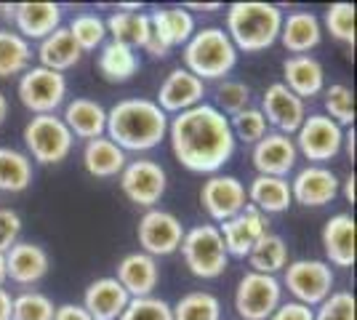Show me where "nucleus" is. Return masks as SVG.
Returning <instances> with one entry per match:
<instances>
[{"instance_id": "obj_1", "label": "nucleus", "mask_w": 357, "mask_h": 320, "mask_svg": "<svg viewBox=\"0 0 357 320\" xmlns=\"http://www.w3.org/2000/svg\"><path fill=\"white\" fill-rule=\"evenodd\" d=\"M171 153L192 174H219L235 155L238 142L232 137L229 118L208 102L178 112L168 121Z\"/></svg>"}, {"instance_id": "obj_2", "label": "nucleus", "mask_w": 357, "mask_h": 320, "mask_svg": "<svg viewBox=\"0 0 357 320\" xmlns=\"http://www.w3.org/2000/svg\"><path fill=\"white\" fill-rule=\"evenodd\" d=\"M107 139H112L123 153L155 150L168 134V115L155 99H120L107 109Z\"/></svg>"}, {"instance_id": "obj_3", "label": "nucleus", "mask_w": 357, "mask_h": 320, "mask_svg": "<svg viewBox=\"0 0 357 320\" xmlns=\"http://www.w3.org/2000/svg\"><path fill=\"white\" fill-rule=\"evenodd\" d=\"M283 27V11L272 3L245 0L232 3L227 8V35L238 51L259 54L278 43V35Z\"/></svg>"}, {"instance_id": "obj_4", "label": "nucleus", "mask_w": 357, "mask_h": 320, "mask_svg": "<svg viewBox=\"0 0 357 320\" xmlns=\"http://www.w3.org/2000/svg\"><path fill=\"white\" fill-rule=\"evenodd\" d=\"M238 64V48L224 27H203L184 43V70L206 80H227Z\"/></svg>"}, {"instance_id": "obj_5", "label": "nucleus", "mask_w": 357, "mask_h": 320, "mask_svg": "<svg viewBox=\"0 0 357 320\" xmlns=\"http://www.w3.org/2000/svg\"><path fill=\"white\" fill-rule=\"evenodd\" d=\"M187 270L200 280H216L229 267V254L224 248L222 232L216 224H197L184 229V241L178 245Z\"/></svg>"}, {"instance_id": "obj_6", "label": "nucleus", "mask_w": 357, "mask_h": 320, "mask_svg": "<svg viewBox=\"0 0 357 320\" xmlns=\"http://www.w3.org/2000/svg\"><path fill=\"white\" fill-rule=\"evenodd\" d=\"M22 137H24L27 158L40 166L64 163L75 147V137L59 115H32Z\"/></svg>"}, {"instance_id": "obj_7", "label": "nucleus", "mask_w": 357, "mask_h": 320, "mask_svg": "<svg viewBox=\"0 0 357 320\" xmlns=\"http://www.w3.org/2000/svg\"><path fill=\"white\" fill-rule=\"evenodd\" d=\"M280 286L288 289L294 302L314 310L323 299H328L333 294L336 275H333V267L323 259H296L288 261Z\"/></svg>"}, {"instance_id": "obj_8", "label": "nucleus", "mask_w": 357, "mask_h": 320, "mask_svg": "<svg viewBox=\"0 0 357 320\" xmlns=\"http://www.w3.org/2000/svg\"><path fill=\"white\" fill-rule=\"evenodd\" d=\"M294 144H296V153L304 155L312 166H326L328 160L342 155L344 128L323 112H314V115H307L298 125V131L294 134Z\"/></svg>"}, {"instance_id": "obj_9", "label": "nucleus", "mask_w": 357, "mask_h": 320, "mask_svg": "<svg viewBox=\"0 0 357 320\" xmlns=\"http://www.w3.org/2000/svg\"><path fill=\"white\" fill-rule=\"evenodd\" d=\"M16 93L32 115H56V109L67 99V77L38 64L30 67L24 75H19Z\"/></svg>"}, {"instance_id": "obj_10", "label": "nucleus", "mask_w": 357, "mask_h": 320, "mask_svg": "<svg viewBox=\"0 0 357 320\" xmlns=\"http://www.w3.org/2000/svg\"><path fill=\"white\" fill-rule=\"evenodd\" d=\"M283 305V286L275 275L248 273L235 289V312L240 320H269V315Z\"/></svg>"}, {"instance_id": "obj_11", "label": "nucleus", "mask_w": 357, "mask_h": 320, "mask_svg": "<svg viewBox=\"0 0 357 320\" xmlns=\"http://www.w3.org/2000/svg\"><path fill=\"white\" fill-rule=\"evenodd\" d=\"M136 238H139V248L152 259L171 257L184 241V224L176 213L165 211V208H147L139 219Z\"/></svg>"}, {"instance_id": "obj_12", "label": "nucleus", "mask_w": 357, "mask_h": 320, "mask_svg": "<svg viewBox=\"0 0 357 320\" xmlns=\"http://www.w3.org/2000/svg\"><path fill=\"white\" fill-rule=\"evenodd\" d=\"M149 16V40L144 51L163 59L168 51L184 46L195 35V16L187 8H155Z\"/></svg>"}, {"instance_id": "obj_13", "label": "nucleus", "mask_w": 357, "mask_h": 320, "mask_svg": "<svg viewBox=\"0 0 357 320\" xmlns=\"http://www.w3.org/2000/svg\"><path fill=\"white\" fill-rule=\"evenodd\" d=\"M120 190L123 195L142 206V208H155L168 187V174L160 163L155 160H131L120 171Z\"/></svg>"}, {"instance_id": "obj_14", "label": "nucleus", "mask_w": 357, "mask_h": 320, "mask_svg": "<svg viewBox=\"0 0 357 320\" xmlns=\"http://www.w3.org/2000/svg\"><path fill=\"white\" fill-rule=\"evenodd\" d=\"M200 206L211 216V222L222 224V222L232 219L235 213H240L248 206L245 184L240 182L238 176H229V174H213L203 182Z\"/></svg>"}, {"instance_id": "obj_15", "label": "nucleus", "mask_w": 357, "mask_h": 320, "mask_svg": "<svg viewBox=\"0 0 357 320\" xmlns=\"http://www.w3.org/2000/svg\"><path fill=\"white\" fill-rule=\"evenodd\" d=\"M339 176L328 166H304L291 179V198L304 208H323L339 198Z\"/></svg>"}, {"instance_id": "obj_16", "label": "nucleus", "mask_w": 357, "mask_h": 320, "mask_svg": "<svg viewBox=\"0 0 357 320\" xmlns=\"http://www.w3.org/2000/svg\"><path fill=\"white\" fill-rule=\"evenodd\" d=\"M261 115L267 121L269 128H275L278 134L294 137L298 125L307 118V102H301L296 93H291L283 83H272L264 96H261Z\"/></svg>"}, {"instance_id": "obj_17", "label": "nucleus", "mask_w": 357, "mask_h": 320, "mask_svg": "<svg viewBox=\"0 0 357 320\" xmlns=\"http://www.w3.org/2000/svg\"><path fill=\"white\" fill-rule=\"evenodd\" d=\"M222 232L224 248L229 257L235 259H245L251 254V248L259 243L261 235L269 232V222L264 213H259L253 206H245L240 213H235L232 219H227L222 224H216Z\"/></svg>"}, {"instance_id": "obj_18", "label": "nucleus", "mask_w": 357, "mask_h": 320, "mask_svg": "<svg viewBox=\"0 0 357 320\" xmlns=\"http://www.w3.org/2000/svg\"><path fill=\"white\" fill-rule=\"evenodd\" d=\"M203 99H206V83L200 77H195L190 70L174 67L160 83L155 102L165 115H178V112H187L192 107L203 105Z\"/></svg>"}, {"instance_id": "obj_19", "label": "nucleus", "mask_w": 357, "mask_h": 320, "mask_svg": "<svg viewBox=\"0 0 357 320\" xmlns=\"http://www.w3.org/2000/svg\"><path fill=\"white\" fill-rule=\"evenodd\" d=\"M251 160H253L256 174L288 179V174H291L298 163V153H296V144H294V137H285V134H278V131H269L267 137L259 139V142L253 144Z\"/></svg>"}, {"instance_id": "obj_20", "label": "nucleus", "mask_w": 357, "mask_h": 320, "mask_svg": "<svg viewBox=\"0 0 357 320\" xmlns=\"http://www.w3.org/2000/svg\"><path fill=\"white\" fill-rule=\"evenodd\" d=\"M3 257H6V277L19 283V286H35L51 270L48 251L43 245L30 243V241H19Z\"/></svg>"}, {"instance_id": "obj_21", "label": "nucleus", "mask_w": 357, "mask_h": 320, "mask_svg": "<svg viewBox=\"0 0 357 320\" xmlns=\"http://www.w3.org/2000/svg\"><path fill=\"white\" fill-rule=\"evenodd\" d=\"M355 219L352 213H336L326 222V227L320 232V243H323V251H326V259L331 267H342V270H349L355 267L357 251H355Z\"/></svg>"}, {"instance_id": "obj_22", "label": "nucleus", "mask_w": 357, "mask_h": 320, "mask_svg": "<svg viewBox=\"0 0 357 320\" xmlns=\"http://www.w3.org/2000/svg\"><path fill=\"white\" fill-rule=\"evenodd\" d=\"M115 280L126 289V294L131 299H142V296H152V291L158 289L160 283V267L158 259H152L144 251H134L126 254L118 261V273Z\"/></svg>"}, {"instance_id": "obj_23", "label": "nucleus", "mask_w": 357, "mask_h": 320, "mask_svg": "<svg viewBox=\"0 0 357 320\" xmlns=\"http://www.w3.org/2000/svg\"><path fill=\"white\" fill-rule=\"evenodd\" d=\"M283 83L291 93H296L301 102L320 96L326 89V70L320 59H314L312 54H301V56H288L283 61Z\"/></svg>"}, {"instance_id": "obj_24", "label": "nucleus", "mask_w": 357, "mask_h": 320, "mask_svg": "<svg viewBox=\"0 0 357 320\" xmlns=\"http://www.w3.org/2000/svg\"><path fill=\"white\" fill-rule=\"evenodd\" d=\"M128 302H131V296L115 280V275L89 283V289L83 294V310L93 320H120Z\"/></svg>"}, {"instance_id": "obj_25", "label": "nucleus", "mask_w": 357, "mask_h": 320, "mask_svg": "<svg viewBox=\"0 0 357 320\" xmlns=\"http://www.w3.org/2000/svg\"><path fill=\"white\" fill-rule=\"evenodd\" d=\"M278 40L283 43V48L291 56L310 54L323 40V24L312 11H294V14L283 16V27H280Z\"/></svg>"}, {"instance_id": "obj_26", "label": "nucleus", "mask_w": 357, "mask_h": 320, "mask_svg": "<svg viewBox=\"0 0 357 320\" xmlns=\"http://www.w3.org/2000/svg\"><path fill=\"white\" fill-rule=\"evenodd\" d=\"M16 32L24 40H43L61 27V6L56 3H16L14 8Z\"/></svg>"}, {"instance_id": "obj_27", "label": "nucleus", "mask_w": 357, "mask_h": 320, "mask_svg": "<svg viewBox=\"0 0 357 320\" xmlns=\"http://www.w3.org/2000/svg\"><path fill=\"white\" fill-rule=\"evenodd\" d=\"M64 125L70 128L75 139H99L107 131V109L96 99H86V96H75L73 102L64 105V115H61Z\"/></svg>"}, {"instance_id": "obj_28", "label": "nucleus", "mask_w": 357, "mask_h": 320, "mask_svg": "<svg viewBox=\"0 0 357 320\" xmlns=\"http://www.w3.org/2000/svg\"><path fill=\"white\" fill-rule=\"evenodd\" d=\"M248 192V206H253L259 213H283L294 206V198H291V184L288 179H280V176H261L256 174L253 182L245 187Z\"/></svg>"}, {"instance_id": "obj_29", "label": "nucleus", "mask_w": 357, "mask_h": 320, "mask_svg": "<svg viewBox=\"0 0 357 320\" xmlns=\"http://www.w3.org/2000/svg\"><path fill=\"white\" fill-rule=\"evenodd\" d=\"M35 56L40 61V67L64 75L67 70H73L75 64H80L83 51H80L77 43L73 40L70 30H67V27H59V30H54L48 38H43V40L38 43Z\"/></svg>"}, {"instance_id": "obj_30", "label": "nucleus", "mask_w": 357, "mask_h": 320, "mask_svg": "<svg viewBox=\"0 0 357 320\" xmlns=\"http://www.w3.org/2000/svg\"><path fill=\"white\" fill-rule=\"evenodd\" d=\"M126 163H128V158L112 139H91L83 147V168L93 179H115L126 168Z\"/></svg>"}, {"instance_id": "obj_31", "label": "nucleus", "mask_w": 357, "mask_h": 320, "mask_svg": "<svg viewBox=\"0 0 357 320\" xmlns=\"http://www.w3.org/2000/svg\"><path fill=\"white\" fill-rule=\"evenodd\" d=\"M139 67L142 61L134 48L115 43V40H107L99 48V73L107 83H128L139 73Z\"/></svg>"}, {"instance_id": "obj_32", "label": "nucleus", "mask_w": 357, "mask_h": 320, "mask_svg": "<svg viewBox=\"0 0 357 320\" xmlns=\"http://www.w3.org/2000/svg\"><path fill=\"white\" fill-rule=\"evenodd\" d=\"M107 38L128 48H144L149 40V16L142 11H115L105 19Z\"/></svg>"}, {"instance_id": "obj_33", "label": "nucleus", "mask_w": 357, "mask_h": 320, "mask_svg": "<svg viewBox=\"0 0 357 320\" xmlns=\"http://www.w3.org/2000/svg\"><path fill=\"white\" fill-rule=\"evenodd\" d=\"M35 179V168L27 153L14 147H0V192H24Z\"/></svg>"}, {"instance_id": "obj_34", "label": "nucleus", "mask_w": 357, "mask_h": 320, "mask_svg": "<svg viewBox=\"0 0 357 320\" xmlns=\"http://www.w3.org/2000/svg\"><path fill=\"white\" fill-rule=\"evenodd\" d=\"M32 43L14 30H0V80L24 75L32 67Z\"/></svg>"}, {"instance_id": "obj_35", "label": "nucleus", "mask_w": 357, "mask_h": 320, "mask_svg": "<svg viewBox=\"0 0 357 320\" xmlns=\"http://www.w3.org/2000/svg\"><path fill=\"white\" fill-rule=\"evenodd\" d=\"M245 259L251 264V273L275 275L278 277V273H283L288 267V243L280 235L267 232V235L259 238V243L253 245L251 254Z\"/></svg>"}, {"instance_id": "obj_36", "label": "nucleus", "mask_w": 357, "mask_h": 320, "mask_svg": "<svg viewBox=\"0 0 357 320\" xmlns=\"http://www.w3.org/2000/svg\"><path fill=\"white\" fill-rule=\"evenodd\" d=\"M174 320H222V302L211 291H190L171 305Z\"/></svg>"}, {"instance_id": "obj_37", "label": "nucleus", "mask_w": 357, "mask_h": 320, "mask_svg": "<svg viewBox=\"0 0 357 320\" xmlns=\"http://www.w3.org/2000/svg\"><path fill=\"white\" fill-rule=\"evenodd\" d=\"M67 30L73 35V40L77 43V48L86 54V51H96L107 43V27L105 19L99 14H91V11H83V14L73 16V22L67 24Z\"/></svg>"}, {"instance_id": "obj_38", "label": "nucleus", "mask_w": 357, "mask_h": 320, "mask_svg": "<svg viewBox=\"0 0 357 320\" xmlns=\"http://www.w3.org/2000/svg\"><path fill=\"white\" fill-rule=\"evenodd\" d=\"M323 105H326V112L331 121L336 125H352L355 123V93L349 86L344 83H333L323 89Z\"/></svg>"}, {"instance_id": "obj_39", "label": "nucleus", "mask_w": 357, "mask_h": 320, "mask_svg": "<svg viewBox=\"0 0 357 320\" xmlns=\"http://www.w3.org/2000/svg\"><path fill=\"white\" fill-rule=\"evenodd\" d=\"M320 24H326L333 40H339L344 46H355V6L352 3H331Z\"/></svg>"}, {"instance_id": "obj_40", "label": "nucleus", "mask_w": 357, "mask_h": 320, "mask_svg": "<svg viewBox=\"0 0 357 320\" xmlns=\"http://www.w3.org/2000/svg\"><path fill=\"white\" fill-rule=\"evenodd\" d=\"M229 128L235 142H245V144H256L259 139H264L269 134V125L261 115L259 107H245L243 112L229 118Z\"/></svg>"}, {"instance_id": "obj_41", "label": "nucleus", "mask_w": 357, "mask_h": 320, "mask_svg": "<svg viewBox=\"0 0 357 320\" xmlns=\"http://www.w3.org/2000/svg\"><path fill=\"white\" fill-rule=\"evenodd\" d=\"M56 305L40 291H24L14 296L11 320H54Z\"/></svg>"}, {"instance_id": "obj_42", "label": "nucleus", "mask_w": 357, "mask_h": 320, "mask_svg": "<svg viewBox=\"0 0 357 320\" xmlns=\"http://www.w3.org/2000/svg\"><path fill=\"white\" fill-rule=\"evenodd\" d=\"M216 109L222 115H238L245 107H251V86L243 80H222L216 89Z\"/></svg>"}, {"instance_id": "obj_43", "label": "nucleus", "mask_w": 357, "mask_h": 320, "mask_svg": "<svg viewBox=\"0 0 357 320\" xmlns=\"http://www.w3.org/2000/svg\"><path fill=\"white\" fill-rule=\"evenodd\" d=\"M120 320H174L171 305L160 299V296H142V299H131L128 307L123 310Z\"/></svg>"}, {"instance_id": "obj_44", "label": "nucleus", "mask_w": 357, "mask_h": 320, "mask_svg": "<svg viewBox=\"0 0 357 320\" xmlns=\"http://www.w3.org/2000/svg\"><path fill=\"white\" fill-rule=\"evenodd\" d=\"M355 294L352 291H333L328 299L314 307V320H355Z\"/></svg>"}, {"instance_id": "obj_45", "label": "nucleus", "mask_w": 357, "mask_h": 320, "mask_svg": "<svg viewBox=\"0 0 357 320\" xmlns=\"http://www.w3.org/2000/svg\"><path fill=\"white\" fill-rule=\"evenodd\" d=\"M22 235V216L14 208H0V254L19 243Z\"/></svg>"}, {"instance_id": "obj_46", "label": "nucleus", "mask_w": 357, "mask_h": 320, "mask_svg": "<svg viewBox=\"0 0 357 320\" xmlns=\"http://www.w3.org/2000/svg\"><path fill=\"white\" fill-rule=\"evenodd\" d=\"M269 320H314V312H312V307H307V305L283 302V305L269 315Z\"/></svg>"}, {"instance_id": "obj_47", "label": "nucleus", "mask_w": 357, "mask_h": 320, "mask_svg": "<svg viewBox=\"0 0 357 320\" xmlns=\"http://www.w3.org/2000/svg\"><path fill=\"white\" fill-rule=\"evenodd\" d=\"M54 320H93L83 310V305H59L54 312Z\"/></svg>"}, {"instance_id": "obj_48", "label": "nucleus", "mask_w": 357, "mask_h": 320, "mask_svg": "<svg viewBox=\"0 0 357 320\" xmlns=\"http://www.w3.org/2000/svg\"><path fill=\"white\" fill-rule=\"evenodd\" d=\"M339 192L344 195L347 203H355V174H347L342 182H339Z\"/></svg>"}, {"instance_id": "obj_49", "label": "nucleus", "mask_w": 357, "mask_h": 320, "mask_svg": "<svg viewBox=\"0 0 357 320\" xmlns=\"http://www.w3.org/2000/svg\"><path fill=\"white\" fill-rule=\"evenodd\" d=\"M11 307H14V296L6 289H0V320H11Z\"/></svg>"}, {"instance_id": "obj_50", "label": "nucleus", "mask_w": 357, "mask_h": 320, "mask_svg": "<svg viewBox=\"0 0 357 320\" xmlns=\"http://www.w3.org/2000/svg\"><path fill=\"white\" fill-rule=\"evenodd\" d=\"M342 150H347V155H349V160H355V128L352 131H344V144Z\"/></svg>"}, {"instance_id": "obj_51", "label": "nucleus", "mask_w": 357, "mask_h": 320, "mask_svg": "<svg viewBox=\"0 0 357 320\" xmlns=\"http://www.w3.org/2000/svg\"><path fill=\"white\" fill-rule=\"evenodd\" d=\"M187 11L192 8V11H219V3H187L184 6Z\"/></svg>"}, {"instance_id": "obj_52", "label": "nucleus", "mask_w": 357, "mask_h": 320, "mask_svg": "<svg viewBox=\"0 0 357 320\" xmlns=\"http://www.w3.org/2000/svg\"><path fill=\"white\" fill-rule=\"evenodd\" d=\"M6 118H8V96L0 91V125L6 123Z\"/></svg>"}, {"instance_id": "obj_53", "label": "nucleus", "mask_w": 357, "mask_h": 320, "mask_svg": "<svg viewBox=\"0 0 357 320\" xmlns=\"http://www.w3.org/2000/svg\"><path fill=\"white\" fill-rule=\"evenodd\" d=\"M14 8H16V6H8V3H3V6H0V11H3V19H11V22H14Z\"/></svg>"}, {"instance_id": "obj_54", "label": "nucleus", "mask_w": 357, "mask_h": 320, "mask_svg": "<svg viewBox=\"0 0 357 320\" xmlns=\"http://www.w3.org/2000/svg\"><path fill=\"white\" fill-rule=\"evenodd\" d=\"M8 277H6V257L0 254V289H3V283H6Z\"/></svg>"}]
</instances>
